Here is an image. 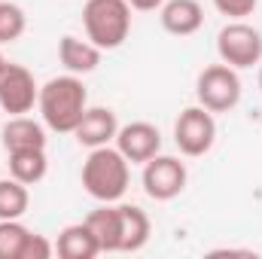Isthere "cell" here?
<instances>
[{"label": "cell", "instance_id": "11", "mask_svg": "<svg viewBox=\"0 0 262 259\" xmlns=\"http://www.w3.org/2000/svg\"><path fill=\"white\" fill-rule=\"evenodd\" d=\"M162 28L174 37H189L204 25V9L198 0H165L159 9Z\"/></svg>", "mask_w": 262, "mask_h": 259}, {"label": "cell", "instance_id": "24", "mask_svg": "<svg viewBox=\"0 0 262 259\" xmlns=\"http://www.w3.org/2000/svg\"><path fill=\"white\" fill-rule=\"evenodd\" d=\"M259 89H262V64H259Z\"/></svg>", "mask_w": 262, "mask_h": 259}, {"label": "cell", "instance_id": "6", "mask_svg": "<svg viewBox=\"0 0 262 259\" xmlns=\"http://www.w3.org/2000/svg\"><path fill=\"white\" fill-rule=\"evenodd\" d=\"M37 98H40V85H37L34 73L25 64L3 61V67H0V110L9 116H25L34 110Z\"/></svg>", "mask_w": 262, "mask_h": 259}, {"label": "cell", "instance_id": "9", "mask_svg": "<svg viewBox=\"0 0 262 259\" xmlns=\"http://www.w3.org/2000/svg\"><path fill=\"white\" fill-rule=\"evenodd\" d=\"M116 149L128 159L131 165H143L162 149V134L149 122H128L116 131Z\"/></svg>", "mask_w": 262, "mask_h": 259}, {"label": "cell", "instance_id": "10", "mask_svg": "<svg viewBox=\"0 0 262 259\" xmlns=\"http://www.w3.org/2000/svg\"><path fill=\"white\" fill-rule=\"evenodd\" d=\"M116 131H119V122L110 107H89L79 125L73 128V137L79 140V146L95 149V146H107L110 140H116Z\"/></svg>", "mask_w": 262, "mask_h": 259}, {"label": "cell", "instance_id": "13", "mask_svg": "<svg viewBox=\"0 0 262 259\" xmlns=\"http://www.w3.org/2000/svg\"><path fill=\"white\" fill-rule=\"evenodd\" d=\"M58 58H61V64L67 67V73L82 76V73H92L95 67L101 64V49H98L89 37L79 40V37H73V34H64V37L58 40Z\"/></svg>", "mask_w": 262, "mask_h": 259}, {"label": "cell", "instance_id": "18", "mask_svg": "<svg viewBox=\"0 0 262 259\" xmlns=\"http://www.w3.org/2000/svg\"><path fill=\"white\" fill-rule=\"evenodd\" d=\"M28 204H31V195L21 180L15 177L0 180V220H21L28 213Z\"/></svg>", "mask_w": 262, "mask_h": 259}, {"label": "cell", "instance_id": "5", "mask_svg": "<svg viewBox=\"0 0 262 259\" xmlns=\"http://www.w3.org/2000/svg\"><path fill=\"white\" fill-rule=\"evenodd\" d=\"M216 52L223 58V64L244 70L262 61V34L253 25L244 21H229L220 34H216Z\"/></svg>", "mask_w": 262, "mask_h": 259}, {"label": "cell", "instance_id": "25", "mask_svg": "<svg viewBox=\"0 0 262 259\" xmlns=\"http://www.w3.org/2000/svg\"><path fill=\"white\" fill-rule=\"evenodd\" d=\"M3 61H6V58H3V55H0V67H3Z\"/></svg>", "mask_w": 262, "mask_h": 259}, {"label": "cell", "instance_id": "21", "mask_svg": "<svg viewBox=\"0 0 262 259\" xmlns=\"http://www.w3.org/2000/svg\"><path fill=\"white\" fill-rule=\"evenodd\" d=\"M256 3H259V0H213L216 12H223V15H229V18H244V15H250V12L256 9Z\"/></svg>", "mask_w": 262, "mask_h": 259}, {"label": "cell", "instance_id": "4", "mask_svg": "<svg viewBox=\"0 0 262 259\" xmlns=\"http://www.w3.org/2000/svg\"><path fill=\"white\" fill-rule=\"evenodd\" d=\"M198 104L210 113H226L241 101V79L238 70L229 64H210L198 73L195 82Z\"/></svg>", "mask_w": 262, "mask_h": 259}, {"label": "cell", "instance_id": "12", "mask_svg": "<svg viewBox=\"0 0 262 259\" xmlns=\"http://www.w3.org/2000/svg\"><path fill=\"white\" fill-rule=\"evenodd\" d=\"M3 137V149L15 153V149H46V128L31 119V116H9L6 125L0 131Z\"/></svg>", "mask_w": 262, "mask_h": 259}, {"label": "cell", "instance_id": "7", "mask_svg": "<svg viewBox=\"0 0 262 259\" xmlns=\"http://www.w3.org/2000/svg\"><path fill=\"white\" fill-rule=\"evenodd\" d=\"M216 140V122H213V113L204 110L201 104L198 107H186L177 122H174V143L183 156H204Z\"/></svg>", "mask_w": 262, "mask_h": 259}, {"label": "cell", "instance_id": "2", "mask_svg": "<svg viewBox=\"0 0 262 259\" xmlns=\"http://www.w3.org/2000/svg\"><path fill=\"white\" fill-rule=\"evenodd\" d=\"M128 159L119 149H113L110 143L95 146L89 153V159L82 162V186L98 201H119L128 189Z\"/></svg>", "mask_w": 262, "mask_h": 259}, {"label": "cell", "instance_id": "14", "mask_svg": "<svg viewBox=\"0 0 262 259\" xmlns=\"http://www.w3.org/2000/svg\"><path fill=\"white\" fill-rule=\"evenodd\" d=\"M149 217L146 210H140L137 204H119V250L134 253L140 247H146L149 241Z\"/></svg>", "mask_w": 262, "mask_h": 259}, {"label": "cell", "instance_id": "1", "mask_svg": "<svg viewBox=\"0 0 262 259\" xmlns=\"http://www.w3.org/2000/svg\"><path fill=\"white\" fill-rule=\"evenodd\" d=\"M37 107H40L46 128L58 131V134H73L82 113L89 110V92L76 73L52 76L46 85H40Z\"/></svg>", "mask_w": 262, "mask_h": 259}, {"label": "cell", "instance_id": "15", "mask_svg": "<svg viewBox=\"0 0 262 259\" xmlns=\"http://www.w3.org/2000/svg\"><path fill=\"white\" fill-rule=\"evenodd\" d=\"M55 253L61 259H95L101 253V244L95 238V232L89 229V223H73L61 229L58 241H55Z\"/></svg>", "mask_w": 262, "mask_h": 259}, {"label": "cell", "instance_id": "19", "mask_svg": "<svg viewBox=\"0 0 262 259\" xmlns=\"http://www.w3.org/2000/svg\"><path fill=\"white\" fill-rule=\"evenodd\" d=\"M31 229H25L18 220H0V259H21Z\"/></svg>", "mask_w": 262, "mask_h": 259}, {"label": "cell", "instance_id": "17", "mask_svg": "<svg viewBox=\"0 0 262 259\" xmlns=\"http://www.w3.org/2000/svg\"><path fill=\"white\" fill-rule=\"evenodd\" d=\"M46 168H49L46 149H15V153H9V177L21 180L25 186L40 183L46 177Z\"/></svg>", "mask_w": 262, "mask_h": 259}, {"label": "cell", "instance_id": "8", "mask_svg": "<svg viewBox=\"0 0 262 259\" xmlns=\"http://www.w3.org/2000/svg\"><path fill=\"white\" fill-rule=\"evenodd\" d=\"M186 165L174 156H152L143 162V192L156 201H171L186 189Z\"/></svg>", "mask_w": 262, "mask_h": 259}, {"label": "cell", "instance_id": "16", "mask_svg": "<svg viewBox=\"0 0 262 259\" xmlns=\"http://www.w3.org/2000/svg\"><path fill=\"white\" fill-rule=\"evenodd\" d=\"M85 223L95 232V238L101 244V253H116L119 250V204L104 201L98 210H92L85 217Z\"/></svg>", "mask_w": 262, "mask_h": 259}, {"label": "cell", "instance_id": "20", "mask_svg": "<svg viewBox=\"0 0 262 259\" xmlns=\"http://www.w3.org/2000/svg\"><path fill=\"white\" fill-rule=\"evenodd\" d=\"M28 28V18H25V9L18 3H9V0H0V43H12L25 34Z\"/></svg>", "mask_w": 262, "mask_h": 259}, {"label": "cell", "instance_id": "23", "mask_svg": "<svg viewBox=\"0 0 262 259\" xmlns=\"http://www.w3.org/2000/svg\"><path fill=\"white\" fill-rule=\"evenodd\" d=\"M162 3L165 0H128L131 9H137V12H152V9H162Z\"/></svg>", "mask_w": 262, "mask_h": 259}, {"label": "cell", "instance_id": "22", "mask_svg": "<svg viewBox=\"0 0 262 259\" xmlns=\"http://www.w3.org/2000/svg\"><path fill=\"white\" fill-rule=\"evenodd\" d=\"M52 253H55V244H49L43 235L31 232V238H28V244H25V256L21 259H49Z\"/></svg>", "mask_w": 262, "mask_h": 259}, {"label": "cell", "instance_id": "3", "mask_svg": "<svg viewBox=\"0 0 262 259\" xmlns=\"http://www.w3.org/2000/svg\"><path fill=\"white\" fill-rule=\"evenodd\" d=\"M82 25L98 49H119L131 31L128 0H89L82 6Z\"/></svg>", "mask_w": 262, "mask_h": 259}]
</instances>
